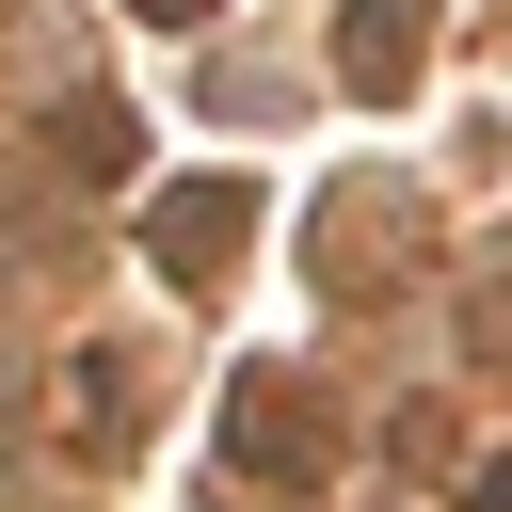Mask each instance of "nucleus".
I'll use <instances>...</instances> for the list:
<instances>
[{"label":"nucleus","mask_w":512,"mask_h":512,"mask_svg":"<svg viewBox=\"0 0 512 512\" xmlns=\"http://www.w3.org/2000/svg\"><path fill=\"white\" fill-rule=\"evenodd\" d=\"M224 432H240V464H256V480H320V464H336V432H320V416H304L272 368L240 384V416H224Z\"/></svg>","instance_id":"f03ea898"},{"label":"nucleus","mask_w":512,"mask_h":512,"mask_svg":"<svg viewBox=\"0 0 512 512\" xmlns=\"http://www.w3.org/2000/svg\"><path fill=\"white\" fill-rule=\"evenodd\" d=\"M64 160H80V176H112V160H128V112H96V96H80V112H64Z\"/></svg>","instance_id":"20e7f679"},{"label":"nucleus","mask_w":512,"mask_h":512,"mask_svg":"<svg viewBox=\"0 0 512 512\" xmlns=\"http://www.w3.org/2000/svg\"><path fill=\"white\" fill-rule=\"evenodd\" d=\"M464 512H512V464H480V480H464Z\"/></svg>","instance_id":"39448f33"},{"label":"nucleus","mask_w":512,"mask_h":512,"mask_svg":"<svg viewBox=\"0 0 512 512\" xmlns=\"http://www.w3.org/2000/svg\"><path fill=\"white\" fill-rule=\"evenodd\" d=\"M128 16H160V32H192V16H208V0H128Z\"/></svg>","instance_id":"423d86ee"},{"label":"nucleus","mask_w":512,"mask_h":512,"mask_svg":"<svg viewBox=\"0 0 512 512\" xmlns=\"http://www.w3.org/2000/svg\"><path fill=\"white\" fill-rule=\"evenodd\" d=\"M416 48H432V16H416V0H352V32H336V64H352L368 96H400V80H416Z\"/></svg>","instance_id":"7ed1b4c3"},{"label":"nucleus","mask_w":512,"mask_h":512,"mask_svg":"<svg viewBox=\"0 0 512 512\" xmlns=\"http://www.w3.org/2000/svg\"><path fill=\"white\" fill-rule=\"evenodd\" d=\"M240 240H256V192H240V176H176V192L144 208V256H160L176 288H208Z\"/></svg>","instance_id":"f257e3e1"}]
</instances>
